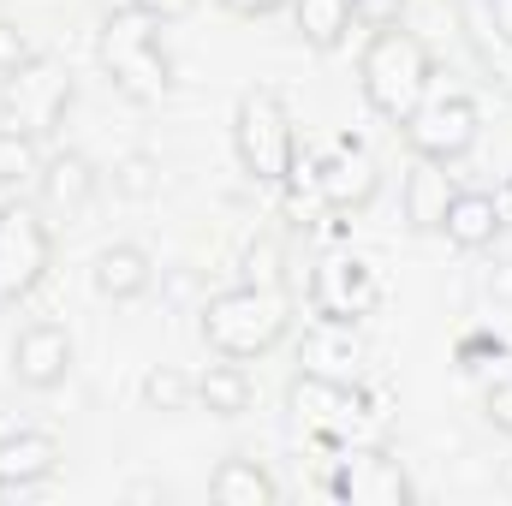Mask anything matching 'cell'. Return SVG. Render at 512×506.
Listing matches in <instances>:
<instances>
[{"label": "cell", "mask_w": 512, "mask_h": 506, "mask_svg": "<svg viewBox=\"0 0 512 506\" xmlns=\"http://www.w3.org/2000/svg\"><path fill=\"white\" fill-rule=\"evenodd\" d=\"M435 78H441L435 48H429L417 30H405V24L370 30V42H364V54H358V90H364V102H370L376 120L405 126V120L423 108V96L435 90Z\"/></svg>", "instance_id": "6da1fadb"}, {"label": "cell", "mask_w": 512, "mask_h": 506, "mask_svg": "<svg viewBox=\"0 0 512 506\" xmlns=\"http://www.w3.org/2000/svg\"><path fill=\"white\" fill-rule=\"evenodd\" d=\"M197 334L215 358H233V364H256L268 358L286 334H292V298L280 286H227L215 298H203L197 310Z\"/></svg>", "instance_id": "7a4b0ae2"}, {"label": "cell", "mask_w": 512, "mask_h": 506, "mask_svg": "<svg viewBox=\"0 0 512 506\" xmlns=\"http://www.w3.org/2000/svg\"><path fill=\"white\" fill-rule=\"evenodd\" d=\"M96 60L108 72V84L137 102V108H161L173 96V54L161 42V18L137 12V6H114L96 30Z\"/></svg>", "instance_id": "3957f363"}, {"label": "cell", "mask_w": 512, "mask_h": 506, "mask_svg": "<svg viewBox=\"0 0 512 506\" xmlns=\"http://www.w3.org/2000/svg\"><path fill=\"white\" fill-rule=\"evenodd\" d=\"M233 155H239V167H245L251 185L280 191V179L298 161V126H292V108L280 102V90L251 84L233 102Z\"/></svg>", "instance_id": "277c9868"}, {"label": "cell", "mask_w": 512, "mask_h": 506, "mask_svg": "<svg viewBox=\"0 0 512 506\" xmlns=\"http://www.w3.org/2000/svg\"><path fill=\"white\" fill-rule=\"evenodd\" d=\"M286 411H292V423H298L310 441H322V447H346V441H358L364 423H370V399H364L358 381L316 376V370H298V376L286 381Z\"/></svg>", "instance_id": "5b68a950"}, {"label": "cell", "mask_w": 512, "mask_h": 506, "mask_svg": "<svg viewBox=\"0 0 512 506\" xmlns=\"http://www.w3.org/2000/svg\"><path fill=\"white\" fill-rule=\"evenodd\" d=\"M54 268V221L42 203H0V310H18Z\"/></svg>", "instance_id": "8992f818"}, {"label": "cell", "mask_w": 512, "mask_h": 506, "mask_svg": "<svg viewBox=\"0 0 512 506\" xmlns=\"http://www.w3.org/2000/svg\"><path fill=\"white\" fill-rule=\"evenodd\" d=\"M72 96H78L72 72L60 60L36 54L30 66H18L12 78H0V126H18L42 143V137H54V131L66 126Z\"/></svg>", "instance_id": "52a82bcc"}, {"label": "cell", "mask_w": 512, "mask_h": 506, "mask_svg": "<svg viewBox=\"0 0 512 506\" xmlns=\"http://www.w3.org/2000/svg\"><path fill=\"white\" fill-rule=\"evenodd\" d=\"M399 131H405V149H411V155L453 167V161H465V155L477 149V137H483V108H477L465 90H429L423 108H417Z\"/></svg>", "instance_id": "ba28073f"}, {"label": "cell", "mask_w": 512, "mask_h": 506, "mask_svg": "<svg viewBox=\"0 0 512 506\" xmlns=\"http://www.w3.org/2000/svg\"><path fill=\"white\" fill-rule=\"evenodd\" d=\"M304 298H310L316 322L358 328L364 316H376V310H382V280H376V268H370L364 256L334 251V256H322V262L310 268V280H304Z\"/></svg>", "instance_id": "9c48e42d"}, {"label": "cell", "mask_w": 512, "mask_h": 506, "mask_svg": "<svg viewBox=\"0 0 512 506\" xmlns=\"http://www.w3.org/2000/svg\"><path fill=\"white\" fill-rule=\"evenodd\" d=\"M328 495L346 506H411V477L405 465L387 453V447H370V441H346L334 447V465H328Z\"/></svg>", "instance_id": "30bf717a"}, {"label": "cell", "mask_w": 512, "mask_h": 506, "mask_svg": "<svg viewBox=\"0 0 512 506\" xmlns=\"http://www.w3.org/2000/svg\"><path fill=\"white\" fill-rule=\"evenodd\" d=\"M316 161V191L328 203V215H358L376 203L382 191V161L358 143V137H340L328 155H310Z\"/></svg>", "instance_id": "8fae6325"}, {"label": "cell", "mask_w": 512, "mask_h": 506, "mask_svg": "<svg viewBox=\"0 0 512 506\" xmlns=\"http://www.w3.org/2000/svg\"><path fill=\"white\" fill-rule=\"evenodd\" d=\"M96 191H102V173H96V161L84 149L42 155V167H36V203H42L48 221H66V227L84 221L90 203H96Z\"/></svg>", "instance_id": "7c38bea8"}, {"label": "cell", "mask_w": 512, "mask_h": 506, "mask_svg": "<svg viewBox=\"0 0 512 506\" xmlns=\"http://www.w3.org/2000/svg\"><path fill=\"white\" fill-rule=\"evenodd\" d=\"M72 364H78V346L60 322H24L18 328V340H12V381L18 387L54 393V387H66Z\"/></svg>", "instance_id": "4fadbf2b"}, {"label": "cell", "mask_w": 512, "mask_h": 506, "mask_svg": "<svg viewBox=\"0 0 512 506\" xmlns=\"http://www.w3.org/2000/svg\"><path fill=\"white\" fill-rule=\"evenodd\" d=\"M66 447L48 429H6L0 435V483L6 489H42L60 471Z\"/></svg>", "instance_id": "5bb4252c"}, {"label": "cell", "mask_w": 512, "mask_h": 506, "mask_svg": "<svg viewBox=\"0 0 512 506\" xmlns=\"http://www.w3.org/2000/svg\"><path fill=\"white\" fill-rule=\"evenodd\" d=\"M453 173L441 167V161H411V173H405V185H399V209H405V227L411 233H441V221H447V203H453Z\"/></svg>", "instance_id": "9a60e30c"}, {"label": "cell", "mask_w": 512, "mask_h": 506, "mask_svg": "<svg viewBox=\"0 0 512 506\" xmlns=\"http://www.w3.org/2000/svg\"><path fill=\"white\" fill-rule=\"evenodd\" d=\"M441 233H447V245H459V251H489V245L507 233V215H501L495 191H453Z\"/></svg>", "instance_id": "2e32d148"}, {"label": "cell", "mask_w": 512, "mask_h": 506, "mask_svg": "<svg viewBox=\"0 0 512 506\" xmlns=\"http://www.w3.org/2000/svg\"><path fill=\"white\" fill-rule=\"evenodd\" d=\"M90 286L108 298V304H131L155 286V262L143 245H102L90 262Z\"/></svg>", "instance_id": "e0dca14e"}, {"label": "cell", "mask_w": 512, "mask_h": 506, "mask_svg": "<svg viewBox=\"0 0 512 506\" xmlns=\"http://www.w3.org/2000/svg\"><path fill=\"white\" fill-rule=\"evenodd\" d=\"M209 495L221 506H274L280 501V483L268 477V465L251 453H227L215 471H209Z\"/></svg>", "instance_id": "ac0fdd59"}, {"label": "cell", "mask_w": 512, "mask_h": 506, "mask_svg": "<svg viewBox=\"0 0 512 506\" xmlns=\"http://www.w3.org/2000/svg\"><path fill=\"white\" fill-rule=\"evenodd\" d=\"M292 24H298L304 48H316V54H340V48L352 42L358 12H352V0H292Z\"/></svg>", "instance_id": "d6986e66"}, {"label": "cell", "mask_w": 512, "mask_h": 506, "mask_svg": "<svg viewBox=\"0 0 512 506\" xmlns=\"http://www.w3.org/2000/svg\"><path fill=\"white\" fill-rule=\"evenodd\" d=\"M298 364L316 370V376H340L358 381V364H364V346L352 340V328H334V322H316L298 346Z\"/></svg>", "instance_id": "ffe728a7"}, {"label": "cell", "mask_w": 512, "mask_h": 506, "mask_svg": "<svg viewBox=\"0 0 512 506\" xmlns=\"http://www.w3.org/2000/svg\"><path fill=\"white\" fill-rule=\"evenodd\" d=\"M197 405L209 411V417H245L256 405V381L245 364H233V358H221V364H209L203 376H197Z\"/></svg>", "instance_id": "44dd1931"}, {"label": "cell", "mask_w": 512, "mask_h": 506, "mask_svg": "<svg viewBox=\"0 0 512 506\" xmlns=\"http://www.w3.org/2000/svg\"><path fill=\"white\" fill-rule=\"evenodd\" d=\"M143 405L161 411V417L191 411V405H197V376H185L179 364H155V370L143 376Z\"/></svg>", "instance_id": "7402d4cb"}, {"label": "cell", "mask_w": 512, "mask_h": 506, "mask_svg": "<svg viewBox=\"0 0 512 506\" xmlns=\"http://www.w3.org/2000/svg\"><path fill=\"white\" fill-rule=\"evenodd\" d=\"M36 167H42V143L18 126H0V191L36 179Z\"/></svg>", "instance_id": "603a6c76"}, {"label": "cell", "mask_w": 512, "mask_h": 506, "mask_svg": "<svg viewBox=\"0 0 512 506\" xmlns=\"http://www.w3.org/2000/svg\"><path fill=\"white\" fill-rule=\"evenodd\" d=\"M483 417L512 441V352H501V358L483 370Z\"/></svg>", "instance_id": "cb8c5ba5"}, {"label": "cell", "mask_w": 512, "mask_h": 506, "mask_svg": "<svg viewBox=\"0 0 512 506\" xmlns=\"http://www.w3.org/2000/svg\"><path fill=\"white\" fill-rule=\"evenodd\" d=\"M245 280H251V286H280V292H286V251H280L274 239H256L251 251H245Z\"/></svg>", "instance_id": "d4e9b609"}, {"label": "cell", "mask_w": 512, "mask_h": 506, "mask_svg": "<svg viewBox=\"0 0 512 506\" xmlns=\"http://www.w3.org/2000/svg\"><path fill=\"white\" fill-rule=\"evenodd\" d=\"M501 352H507V340H501V334H465V340L453 346V364H459L465 376H483Z\"/></svg>", "instance_id": "484cf974"}, {"label": "cell", "mask_w": 512, "mask_h": 506, "mask_svg": "<svg viewBox=\"0 0 512 506\" xmlns=\"http://www.w3.org/2000/svg\"><path fill=\"white\" fill-rule=\"evenodd\" d=\"M36 60V42H30V30L24 24H12V18H0V78H12L18 66H30Z\"/></svg>", "instance_id": "4316f807"}, {"label": "cell", "mask_w": 512, "mask_h": 506, "mask_svg": "<svg viewBox=\"0 0 512 506\" xmlns=\"http://www.w3.org/2000/svg\"><path fill=\"white\" fill-rule=\"evenodd\" d=\"M358 24L364 30H387V24H405V0H352Z\"/></svg>", "instance_id": "83f0119b"}, {"label": "cell", "mask_w": 512, "mask_h": 506, "mask_svg": "<svg viewBox=\"0 0 512 506\" xmlns=\"http://www.w3.org/2000/svg\"><path fill=\"white\" fill-rule=\"evenodd\" d=\"M137 12H149V18H161V24H179V18H191L197 12V0H131Z\"/></svg>", "instance_id": "f1b7e54d"}, {"label": "cell", "mask_w": 512, "mask_h": 506, "mask_svg": "<svg viewBox=\"0 0 512 506\" xmlns=\"http://www.w3.org/2000/svg\"><path fill=\"white\" fill-rule=\"evenodd\" d=\"M233 18H274V12H286L292 0H221Z\"/></svg>", "instance_id": "f546056e"}, {"label": "cell", "mask_w": 512, "mask_h": 506, "mask_svg": "<svg viewBox=\"0 0 512 506\" xmlns=\"http://www.w3.org/2000/svg\"><path fill=\"white\" fill-rule=\"evenodd\" d=\"M126 185H131V191H149V185H155V179H149V161H143V155H137V161H126Z\"/></svg>", "instance_id": "4dcf8cb0"}, {"label": "cell", "mask_w": 512, "mask_h": 506, "mask_svg": "<svg viewBox=\"0 0 512 506\" xmlns=\"http://www.w3.org/2000/svg\"><path fill=\"white\" fill-rule=\"evenodd\" d=\"M501 292L512 298V262H501Z\"/></svg>", "instance_id": "1f68e13d"}, {"label": "cell", "mask_w": 512, "mask_h": 506, "mask_svg": "<svg viewBox=\"0 0 512 506\" xmlns=\"http://www.w3.org/2000/svg\"><path fill=\"white\" fill-rule=\"evenodd\" d=\"M0 495H6V483H0Z\"/></svg>", "instance_id": "d6a6232c"}]
</instances>
